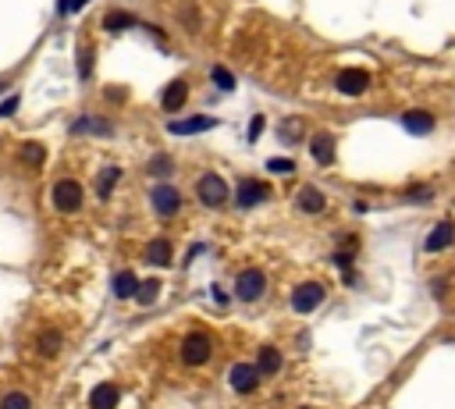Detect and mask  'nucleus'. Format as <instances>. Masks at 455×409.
Listing matches in <instances>:
<instances>
[{"label": "nucleus", "instance_id": "obj_17", "mask_svg": "<svg viewBox=\"0 0 455 409\" xmlns=\"http://www.w3.org/2000/svg\"><path fill=\"white\" fill-rule=\"evenodd\" d=\"M135 292H139V278L132 271H118L114 274V296L118 299H135Z\"/></svg>", "mask_w": 455, "mask_h": 409}, {"label": "nucleus", "instance_id": "obj_1", "mask_svg": "<svg viewBox=\"0 0 455 409\" xmlns=\"http://www.w3.org/2000/svg\"><path fill=\"white\" fill-rule=\"evenodd\" d=\"M228 192H232V189H228V181L220 174H213V171H206V174L196 178V196H199L203 207H224Z\"/></svg>", "mask_w": 455, "mask_h": 409}, {"label": "nucleus", "instance_id": "obj_36", "mask_svg": "<svg viewBox=\"0 0 455 409\" xmlns=\"http://www.w3.org/2000/svg\"><path fill=\"white\" fill-rule=\"evenodd\" d=\"M303 409H306V405H303Z\"/></svg>", "mask_w": 455, "mask_h": 409}, {"label": "nucleus", "instance_id": "obj_2", "mask_svg": "<svg viewBox=\"0 0 455 409\" xmlns=\"http://www.w3.org/2000/svg\"><path fill=\"white\" fill-rule=\"evenodd\" d=\"M210 335L206 331H192V335H185V342H181V363L185 366H203L206 359H210Z\"/></svg>", "mask_w": 455, "mask_h": 409}, {"label": "nucleus", "instance_id": "obj_30", "mask_svg": "<svg viewBox=\"0 0 455 409\" xmlns=\"http://www.w3.org/2000/svg\"><path fill=\"white\" fill-rule=\"evenodd\" d=\"M79 75H82V79L93 75V50H89V47H82V54H79Z\"/></svg>", "mask_w": 455, "mask_h": 409}, {"label": "nucleus", "instance_id": "obj_10", "mask_svg": "<svg viewBox=\"0 0 455 409\" xmlns=\"http://www.w3.org/2000/svg\"><path fill=\"white\" fill-rule=\"evenodd\" d=\"M310 157L320 164V167H331L335 164V135L331 132H317L310 139Z\"/></svg>", "mask_w": 455, "mask_h": 409}, {"label": "nucleus", "instance_id": "obj_19", "mask_svg": "<svg viewBox=\"0 0 455 409\" xmlns=\"http://www.w3.org/2000/svg\"><path fill=\"white\" fill-rule=\"evenodd\" d=\"M146 260H150L153 267H167V264H171V242H167V239H153V242L146 246Z\"/></svg>", "mask_w": 455, "mask_h": 409}, {"label": "nucleus", "instance_id": "obj_11", "mask_svg": "<svg viewBox=\"0 0 455 409\" xmlns=\"http://www.w3.org/2000/svg\"><path fill=\"white\" fill-rule=\"evenodd\" d=\"M451 242H455V225H451V221H437L434 232L427 235L423 250H427V253H441V250H448Z\"/></svg>", "mask_w": 455, "mask_h": 409}, {"label": "nucleus", "instance_id": "obj_22", "mask_svg": "<svg viewBox=\"0 0 455 409\" xmlns=\"http://www.w3.org/2000/svg\"><path fill=\"white\" fill-rule=\"evenodd\" d=\"M135 26V18L128 15V11H111L107 18H103V29L107 33H121V29H132Z\"/></svg>", "mask_w": 455, "mask_h": 409}, {"label": "nucleus", "instance_id": "obj_7", "mask_svg": "<svg viewBox=\"0 0 455 409\" xmlns=\"http://www.w3.org/2000/svg\"><path fill=\"white\" fill-rule=\"evenodd\" d=\"M264 292H267V278H264V271H242V274H239V281H235V296H239L242 303H257Z\"/></svg>", "mask_w": 455, "mask_h": 409}, {"label": "nucleus", "instance_id": "obj_20", "mask_svg": "<svg viewBox=\"0 0 455 409\" xmlns=\"http://www.w3.org/2000/svg\"><path fill=\"white\" fill-rule=\"evenodd\" d=\"M18 160H22L26 167H40V164L47 160L43 142H22V146H18Z\"/></svg>", "mask_w": 455, "mask_h": 409}, {"label": "nucleus", "instance_id": "obj_32", "mask_svg": "<svg viewBox=\"0 0 455 409\" xmlns=\"http://www.w3.org/2000/svg\"><path fill=\"white\" fill-rule=\"evenodd\" d=\"M89 4V0H57V11L61 15H75L79 8H86Z\"/></svg>", "mask_w": 455, "mask_h": 409}, {"label": "nucleus", "instance_id": "obj_23", "mask_svg": "<svg viewBox=\"0 0 455 409\" xmlns=\"http://www.w3.org/2000/svg\"><path fill=\"white\" fill-rule=\"evenodd\" d=\"M118 178H121V167H107V171L96 178V196H100V199H107V196H111V189L118 185Z\"/></svg>", "mask_w": 455, "mask_h": 409}, {"label": "nucleus", "instance_id": "obj_29", "mask_svg": "<svg viewBox=\"0 0 455 409\" xmlns=\"http://www.w3.org/2000/svg\"><path fill=\"white\" fill-rule=\"evenodd\" d=\"M57 349H61V335H57V331H43V335H40V352L54 356Z\"/></svg>", "mask_w": 455, "mask_h": 409}, {"label": "nucleus", "instance_id": "obj_26", "mask_svg": "<svg viewBox=\"0 0 455 409\" xmlns=\"http://www.w3.org/2000/svg\"><path fill=\"white\" fill-rule=\"evenodd\" d=\"M0 409H33V402H29V395H26V391H11V395H4Z\"/></svg>", "mask_w": 455, "mask_h": 409}, {"label": "nucleus", "instance_id": "obj_34", "mask_svg": "<svg viewBox=\"0 0 455 409\" xmlns=\"http://www.w3.org/2000/svg\"><path fill=\"white\" fill-rule=\"evenodd\" d=\"M260 132H264V118H260V114H257V118H253V121H249V139H257V135H260Z\"/></svg>", "mask_w": 455, "mask_h": 409}, {"label": "nucleus", "instance_id": "obj_13", "mask_svg": "<svg viewBox=\"0 0 455 409\" xmlns=\"http://www.w3.org/2000/svg\"><path fill=\"white\" fill-rule=\"evenodd\" d=\"M210 128H217V121L213 118H185V121H171L167 125V132L171 135H196V132H210Z\"/></svg>", "mask_w": 455, "mask_h": 409}, {"label": "nucleus", "instance_id": "obj_14", "mask_svg": "<svg viewBox=\"0 0 455 409\" xmlns=\"http://www.w3.org/2000/svg\"><path fill=\"white\" fill-rule=\"evenodd\" d=\"M118 402H121V391L114 384H96L89 391V405L93 409H118Z\"/></svg>", "mask_w": 455, "mask_h": 409}, {"label": "nucleus", "instance_id": "obj_16", "mask_svg": "<svg viewBox=\"0 0 455 409\" xmlns=\"http://www.w3.org/2000/svg\"><path fill=\"white\" fill-rule=\"evenodd\" d=\"M402 128H405L409 135H427V132L434 128V118H430L427 111H405V114H402Z\"/></svg>", "mask_w": 455, "mask_h": 409}, {"label": "nucleus", "instance_id": "obj_6", "mask_svg": "<svg viewBox=\"0 0 455 409\" xmlns=\"http://www.w3.org/2000/svg\"><path fill=\"white\" fill-rule=\"evenodd\" d=\"M320 303H324V285H320V281H303V285L292 292V310H296V313H313Z\"/></svg>", "mask_w": 455, "mask_h": 409}, {"label": "nucleus", "instance_id": "obj_31", "mask_svg": "<svg viewBox=\"0 0 455 409\" xmlns=\"http://www.w3.org/2000/svg\"><path fill=\"white\" fill-rule=\"evenodd\" d=\"M405 199H412V203L434 199V189H430V185H416V189H409V192H405Z\"/></svg>", "mask_w": 455, "mask_h": 409}, {"label": "nucleus", "instance_id": "obj_33", "mask_svg": "<svg viewBox=\"0 0 455 409\" xmlns=\"http://www.w3.org/2000/svg\"><path fill=\"white\" fill-rule=\"evenodd\" d=\"M15 111H18V93H15V96H8L4 103H0V118H11Z\"/></svg>", "mask_w": 455, "mask_h": 409}, {"label": "nucleus", "instance_id": "obj_27", "mask_svg": "<svg viewBox=\"0 0 455 409\" xmlns=\"http://www.w3.org/2000/svg\"><path fill=\"white\" fill-rule=\"evenodd\" d=\"M210 75H213V86H217V89H224V93H232V89H235V75L228 72V68H213Z\"/></svg>", "mask_w": 455, "mask_h": 409}, {"label": "nucleus", "instance_id": "obj_5", "mask_svg": "<svg viewBox=\"0 0 455 409\" xmlns=\"http://www.w3.org/2000/svg\"><path fill=\"white\" fill-rule=\"evenodd\" d=\"M271 196V185L267 181H257V178H242L239 181V189H235V203L242 211H253L257 203H264Z\"/></svg>", "mask_w": 455, "mask_h": 409}, {"label": "nucleus", "instance_id": "obj_35", "mask_svg": "<svg viewBox=\"0 0 455 409\" xmlns=\"http://www.w3.org/2000/svg\"><path fill=\"white\" fill-rule=\"evenodd\" d=\"M213 299H217V303H228V292H224V288L217 285V288H213Z\"/></svg>", "mask_w": 455, "mask_h": 409}, {"label": "nucleus", "instance_id": "obj_28", "mask_svg": "<svg viewBox=\"0 0 455 409\" xmlns=\"http://www.w3.org/2000/svg\"><path fill=\"white\" fill-rule=\"evenodd\" d=\"M267 171H271V174H292V171H296V160H292V157H271V160H267Z\"/></svg>", "mask_w": 455, "mask_h": 409}, {"label": "nucleus", "instance_id": "obj_8", "mask_svg": "<svg viewBox=\"0 0 455 409\" xmlns=\"http://www.w3.org/2000/svg\"><path fill=\"white\" fill-rule=\"evenodd\" d=\"M335 86H338V93H345V96H363V93L370 89V75L359 72V68H345V72H338Z\"/></svg>", "mask_w": 455, "mask_h": 409}, {"label": "nucleus", "instance_id": "obj_4", "mask_svg": "<svg viewBox=\"0 0 455 409\" xmlns=\"http://www.w3.org/2000/svg\"><path fill=\"white\" fill-rule=\"evenodd\" d=\"M150 203H153V211H157L160 218H174V214H178V207H181V192H178L174 185L160 181V185L150 192Z\"/></svg>", "mask_w": 455, "mask_h": 409}, {"label": "nucleus", "instance_id": "obj_18", "mask_svg": "<svg viewBox=\"0 0 455 409\" xmlns=\"http://www.w3.org/2000/svg\"><path fill=\"white\" fill-rule=\"evenodd\" d=\"M82 132L111 135V132H114V125H111V121H103V118H79V121L72 125V135H82Z\"/></svg>", "mask_w": 455, "mask_h": 409}, {"label": "nucleus", "instance_id": "obj_9", "mask_svg": "<svg viewBox=\"0 0 455 409\" xmlns=\"http://www.w3.org/2000/svg\"><path fill=\"white\" fill-rule=\"evenodd\" d=\"M228 381H232V388H235L239 395H249V391H257L260 370H257V363H235L232 374H228Z\"/></svg>", "mask_w": 455, "mask_h": 409}, {"label": "nucleus", "instance_id": "obj_21", "mask_svg": "<svg viewBox=\"0 0 455 409\" xmlns=\"http://www.w3.org/2000/svg\"><path fill=\"white\" fill-rule=\"evenodd\" d=\"M257 370H260V374H278V370H281V352H278L274 345H264L260 356H257Z\"/></svg>", "mask_w": 455, "mask_h": 409}, {"label": "nucleus", "instance_id": "obj_24", "mask_svg": "<svg viewBox=\"0 0 455 409\" xmlns=\"http://www.w3.org/2000/svg\"><path fill=\"white\" fill-rule=\"evenodd\" d=\"M157 296H160V281H157V278H146V281H139V292H135L139 306H150Z\"/></svg>", "mask_w": 455, "mask_h": 409}, {"label": "nucleus", "instance_id": "obj_15", "mask_svg": "<svg viewBox=\"0 0 455 409\" xmlns=\"http://www.w3.org/2000/svg\"><path fill=\"white\" fill-rule=\"evenodd\" d=\"M324 207H327V199H324V192L317 185H303L299 189V211L303 214H320Z\"/></svg>", "mask_w": 455, "mask_h": 409}, {"label": "nucleus", "instance_id": "obj_12", "mask_svg": "<svg viewBox=\"0 0 455 409\" xmlns=\"http://www.w3.org/2000/svg\"><path fill=\"white\" fill-rule=\"evenodd\" d=\"M185 100H189V82H185V79H174V82L164 89L160 107H164L167 114H174V111H181V107H185Z\"/></svg>", "mask_w": 455, "mask_h": 409}, {"label": "nucleus", "instance_id": "obj_3", "mask_svg": "<svg viewBox=\"0 0 455 409\" xmlns=\"http://www.w3.org/2000/svg\"><path fill=\"white\" fill-rule=\"evenodd\" d=\"M54 207H57L61 214H75V211L82 207V185H79L75 178H61V181L54 185Z\"/></svg>", "mask_w": 455, "mask_h": 409}, {"label": "nucleus", "instance_id": "obj_25", "mask_svg": "<svg viewBox=\"0 0 455 409\" xmlns=\"http://www.w3.org/2000/svg\"><path fill=\"white\" fill-rule=\"evenodd\" d=\"M174 171V160L167 157V153H157L153 160H150V174H157V178H167Z\"/></svg>", "mask_w": 455, "mask_h": 409}]
</instances>
